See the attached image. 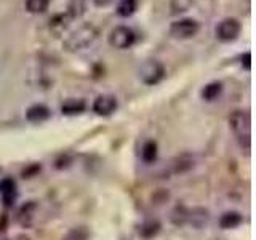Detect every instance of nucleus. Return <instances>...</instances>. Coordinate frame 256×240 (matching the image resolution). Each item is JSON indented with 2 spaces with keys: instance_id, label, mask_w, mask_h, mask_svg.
<instances>
[{
  "instance_id": "f257e3e1",
  "label": "nucleus",
  "mask_w": 256,
  "mask_h": 240,
  "mask_svg": "<svg viewBox=\"0 0 256 240\" xmlns=\"http://www.w3.org/2000/svg\"><path fill=\"white\" fill-rule=\"evenodd\" d=\"M98 37H100L98 28L92 22H86V24H82L80 28H77L76 30H72L68 36V38L62 42V46L66 52L77 53V52H82L90 45H93L94 40Z\"/></svg>"
},
{
  "instance_id": "f03ea898",
  "label": "nucleus",
  "mask_w": 256,
  "mask_h": 240,
  "mask_svg": "<svg viewBox=\"0 0 256 240\" xmlns=\"http://www.w3.org/2000/svg\"><path fill=\"white\" fill-rule=\"evenodd\" d=\"M208 221H210V213L202 206H176L172 212V222L174 226H192L200 229Z\"/></svg>"
},
{
  "instance_id": "7ed1b4c3",
  "label": "nucleus",
  "mask_w": 256,
  "mask_h": 240,
  "mask_svg": "<svg viewBox=\"0 0 256 240\" xmlns=\"http://www.w3.org/2000/svg\"><path fill=\"white\" fill-rule=\"evenodd\" d=\"M229 126L240 146L250 150L252 148V116L248 110L236 109L229 116Z\"/></svg>"
},
{
  "instance_id": "20e7f679",
  "label": "nucleus",
  "mask_w": 256,
  "mask_h": 240,
  "mask_svg": "<svg viewBox=\"0 0 256 240\" xmlns=\"http://www.w3.org/2000/svg\"><path fill=\"white\" fill-rule=\"evenodd\" d=\"M166 69L160 61L157 60H146L140 68V78L142 84L149 86L160 84L165 78Z\"/></svg>"
},
{
  "instance_id": "39448f33",
  "label": "nucleus",
  "mask_w": 256,
  "mask_h": 240,
  "mask_svg": "<svg viewBox=\"0 0 256 240\" xmlns=\"http://www.w3.org/2000/svg\"><path fill=\"white\" fill-rule=\"evenodd\" d=\"M240 32H242V22H240L237 18H232V16H228V18L221 20L214 28L216 38L222 44L234 42V40L238 38Z\"/></svg>"
},
{
  "instance_id": "423d86ee",
  "label": "nucleus",
  "mask_w": 256,
  "mask_h": 240,
  "mask_svg": "<svg viewBox=\"0 0 256 240\" xmlns=\"http://www.w3.org/2000/svg\"><path fill=\"white\" fill-rule=\"evenodd\" d=\"M108 42L112 48H117V50H126V48H132L134 45L136 34L132 28L120 24V26H116L109 32Z\"/></svg>"
},
{
  "instance_id": "0eeeda50",
  "label": "nucleus",
  "mask_w": 256,
  "mask_h": 240,
  "mask_svg": "<svg viewBox=\"0 0 256 240\" xmlns=\"http://www.w3.org/2000/svg\"><path fill=\"white\" fill-rule=\"evenodd\" d=\"M200 30V22L194 18H182V20H176L170 24V36L173 38L178 40H188L192 38L198 34Z\"/></svg>"
},
{
  "instance_id": "6e6552de",
  "label": "nucleus",
  "mask_w": 256,
  "mask_h": 240,
  "mask_svg": "<svg viewBox=\"0 0 256 240\" xmlns=\"http://www.w3.org/2000/svg\"><path fill=\"white\" fill-rule=\"evenodd\" d=\"M117 106H118V102H117V98L114 94H100L98 98L93 101L92 109L96 116L108 117L110 114H114Z\"/></svg>"
},
{
  "instance_id": "1a4fd4ad",
  "label": "nucleus",
  "mask_w": 256,
  "mask_h": 240,
  "mask_svg": "<svg viewBox=\"0 0 256 240\" xmlns=\"http://www.w3.org/2000/svg\"><path fill=\"white\" fill-rule=\"evenodd\" d=\"M52 116L50 108H46L45 104H32V106L26 110V118L32 124H40L45 122Z\"/></svg>"
},
{
  "instance_id": "9d476101",
  "label": "nucleus",
  "mask_w": 256,
  "mask_h": 240,
  "mask_svg": "<svg viewBox=\"0 0 256 240\" xmlns=\"http://www.w3.org/2000/svg\"><path fill=\"white\" fill-rule=\"evenodd\" d=\"M70 21H72V18L66 12L58 13V14H54L53 18H50V21H48V29H50L54 36H61L62 32L70 26Z\"/></svg>"
},
{
  "instance_id": "9b49d317",
  "label": "nucleus",
  "mask_w": 256,
  "mask_h": 240,
  "mask_svg": "<svg viewBox=\"0 0 256 240\" xmlns=\"http://www.w3.org/2000/svg\"><path fill=\"white\" fill-rule=\"evenodd\" d=\"M192 166H194V157L189 156V154H182V156L172 160L170 172L173 174H181V173L189 172Z\"/></svg>"
},
{
  "instance_id": "f8f14e48",
  "label": "nucleus",
  "mask_w": 256,
  "mask_h": 240,
  "mask_svg": "<svg viewBox=\"0 0 256 240\" xmlns=\"http://www.w3.org/2000/svg\"><path fill=\"white\" fill-rule=\"evenodd\" d=\"M86 108V102L82 98H69L61 104V112L64 116H77L82 114Z\"/></svg>"
},
{
  "instance_id": "ddd939ff",
  "label": "nucleus",
  "mask_w": 256,
  "mask_h": 240,
  "mask_svg": "<svg viewBox=\"0 0 256 240\" xmlns=\"http://www.w3.org/2000/svg\"><path fill=\"white\" fill-rule=\"evenodd\" d=\"M0 196H2L5 206H10L14 202L16 186H14L13 180H2V181H0Z\"/></svg>"
},
{
  "instance_id": "4468645a",
  "label": "nucleus",
  "mask_w": 256,
  "mask_h": 240,
  "mask_svg": "<svg viewBox=\"0 0 256 240\" xmlns=\"http://www.w3.org/2000/svg\"><path fill=\"white\" fill-rule=\"evenodd\" d=\"M138 10V0H118L116 13L120 18H130Z\"/></svg>"
},
{
  "instance_id": "2eb2a0df",
  "label": "nucleus",
  "mask_w": 256,
  "mask_h": 240,
  "mask_svg": "<svg viewBox=\"0 0 256 240\" xmlns=\"http://www.w3.org/2000/svg\"><path fill=\"white\" fill-rule=\"evenodd\" d=\"M86 5H88V0H69L66 13L72 20H78L86 13Z\"/></svg>"
},
{
  "instance_id": "dca6fc26",
  "label": "nucleus",
  "mask_w": 256,
  "mask_h": 240,
  "mask_svg": "<svg viewBox=\"0 0 256 240\" xmlns=\"http://www.w3.org/2000/svg\"><path fill=\"white\" fill-rule=\"evenodd\" d=\"M242 221L244 218L238 212H226L220 218V226L222 229H232V228H237Z\"/></svg>"
},
{
  "instance_id": "f3484780",
  "label": "nucleus",
  "mask_w": 256,
  "mask_h": 240,
  "mask_svg": "<svg viewBox=\"0 0 256 240\" xmlns=\"http://www.w3.org/2000/svg\"><path fill=\"white\" fill-rule=\"evenodd\" d=\"M36 208H37V205L34 202H29V204L21 206V210L18 213V221L22 224V226H29V224L32 222L34 214H36Z\"/></svg>"
},
{
  "instance_id": "a211bd4d",
  "label": "nucleus",
  "mask_w": 256,
  "mask_h": 240,
  "mask_svg": "<svg viewBox=\"0 0 256 240\" xmlns=\"http://www.w3.org/2000/svg\"><path fill=\"white\" fill-rule=\"evenodd\" d=\"M222 92V84L221 82H210L202 88V98L205 101H214Z\"/></svg>"
},
{
  "instance_id": "6ab92c4d",
  "label": "nucleus",
  "mask_w": 256,
  "mask_h": 240,
  "mask_svg": "<svg viewBox=\"0 0 256 240\" xmlns=\"http://www.w3.org/2000/svg\"><path fill=\"white\" fill-rule=\"evenodd\" d=\"M52 0H26V10L30 14H42L48 10Z\"/></svg>"
},
{
  "instance_id": "aec40b11",
  "label": "nucleus",
  "mask_w": 256,
  "mask_h": 240,
  "mask_svg": "<svg viewBox=\"0 0 256 240\" xmlns=\"http://www.w3.org/2000/svg\"><path fill=\"white\" fill-rule=\"evenodd\" d=\"M141 158L142 162L152 164L157 158V142L156 141H146L141 149Z\"/></svg>"
},
{
  "instance_id": "412c9836",
  "label": "nucleus",
  "mask_w": 256,
  "mask_h": 240,
  "mask_svg": "<svg viewBox=\"0 0 256 240\" xmlns=\"http://www.w3.org/2000/svg\"><path fill=\"white\" fill-rule=\"evenodd\" d=\"M158 230H160V222L156 221V220H149L146 222H142L141 224V228H140V236L142 238H152L154 236L158 234Z\"/></svg>"
},
{
  "instance_id": "4be33fe9",
  "label": "nucleus",
  "mask_w": 256,
  "mask_h": 240,
  "mask_svg": "<svg viewBox=\"0 0 256 240\" xmlns=\"http://www.w3.org/2000/svg\"><path fill=\"white\" fill-rule=\"evenodd\" d=\"M192 5V0H172V13H184L188 12Z\"/></svg>"
},
{
  "instance_id": "5701e85b",
  "label": "nucleus",
  "mask_w": 256,
  "mask_h": 240,
  "mask_svg": "<svg viewBox=\"0 0 256 240\" xmlns=\"http://www.w3.org/2000/svg\"><path fill=\"white\" fill-rule=\"evenodd\" d=\"M64 240H88V232L84 228H76L69 232Z\"/></svg>"
},
{
  "instance_id": "b1692460",
  "label": "nucleus",
  "mask_w": 256,
  "mask_h": 240,
  "mask_svg": "<svg viewBox=\"0 0 256 240\" xmlns=\"http://www.w3.org/2000/svg\"><path fill=\"white\" fill-rule=\"evenodd\" d=\"M240 64L246 69V70H250L252 69V53L250 52H245L242 54V58H240Z\"/></svg>"
},
{
  "instance_id": "393cba45",
  "label": "nucleus",
  "mask_w": 256,
  "mask_h": 240,
  "mask_svg": "<svg viewBox=\"0 0 256 240\" xmlns=\"http://www.w3.org/2000/svg\"><path fill=\"white\" fill-rule=\"evenodd\" d=\"M112 2V0H93V4L96 5V6H108L109 4Z\"/></svg>"
},
{
  "instance_id": "a878e982",
  "label": "nucleus",
  "mask_w": 256,
  "mask_h": 240,
  "mask_svg": "<svg viewBox=\"0 0 256 240\" xmlns=\"http://www.w3.org/2000/svg\"><path fill=\"white\" fill-rule=\"evenodd\" d=\"M18 240H29V238H28V237H24V236H20Z\"/></svg>"
}]
</instances>
